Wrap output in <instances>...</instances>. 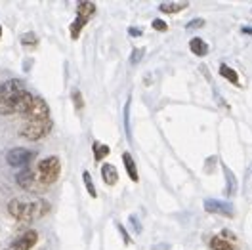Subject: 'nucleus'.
I'll use <instances>...</instances> for the list:
<instances>
[{
	"mask_svg": "<svg viewBox=\"0 0 252 250\" xmlns=\"http://www.w3.org/2000/svg\"><path fill=\"white\" fill-rule=\"evenodd\" d=\"M16 182L19 188H23L25 191H44V186H40V182L36 180V172H32L29 168H25V170H21V172L16 176Z\"/></svg>",
	"mask_w": 252,
	"mask_h": 250,
	"instance_id": "obj_5",
	"label": "nucleus"
},
{
	"mask_svg": "<svg viewBox=\"0 0 252 250\" xmlns=\"http://www.w3.org/2000/svg\"><path fill=\"white\" fill-rule=\"evenodd\" d=\"M151 25H153V29H155V31H160V32H164L166 29H168V25H166L162 19H153V23H151Z\"/></svg>",
	"mask_w": 252,
	"mask_h": 250,
	"instance_id": "obj_23",
	"label": "nucleus"
},
{
	"mask_svg": "<svg viewBox=\"0 0 252 250\" xmlns=\"http://www.w3.org/2000/svg\"><path fill=\"white\" fill-rule=\"evenodd\" d=\"M36 243H38V233L36 231H25L12 243L10 250H31Z\"/></svg>",
	"mask_w": 252,
	"mask_h": 250,
	"instance_id": "obj_9",
	"label": "nucleus"
},
{
	"mask_svg": "<svg viewBox=\"0 0 252 250\" xmlns=\"http://www.w3.org/2000/svg\"><path fill=\"white\" fill-rule=\"evenodd\" d=\"M62 172V162L56 155H50L46 158H42L36 166V180L40 182V186H44L48 189V186L56 184L58 178Z\"/></svg>",
	"mask_w": 252,
	"mask_h": 250,
	"instance_id": "obj_2",
	"label": "nucleus"
},
{
	"mask_svg": "<svg viewBox=\"0 0 252 250\" xmlns=\"http://www.w3.org/2000/svg\"><path fill=\"white\" fill-rule=\"evenodd\" d=\"M32 156H34V151H31V149L16 147V149L8 151V155H6V162H8L10 166H25V164H29V162H31Z\"/></svg>",
	"mask_w": 252,
	"mask_h": 250,
	"instance_id": "obj_6",
	"label": "nucleus"
},
{
	"mask_svg": "<svg viewBox=\"0 0 252 250\" xmlns=\"http://www.w3.org/2000/svg\"><path fill=\"white\" fill-rule=\"evenodd\" d=\"M189 48H191V52L195 56H201V58L208 54V44H206L203 38H199V36H195V38L189 40Z\"/></svg>",
	"mask_w": 252,
	"mask_h": 250,
	"instance_id": "obj_13",
	"label": "nucleus"
},
{
	"mask_svg": "<svg viewBox=\"0 0 252 250\" xmlns=\"http://www.w3.org/2000/svg\"><path fill=\"white\" fill-rule=\"evenodd\" d=\"M82 180H84V186H86V189H88L90 197H92V199H95V197H97V191H95V188H94V182H92V176H90V172H82Z\"/></svg>",
	"mask_w": 252,
	"mask_h": 250,
	"instance_id": "obj_20",
	"label": "nucleus"
},
{
	"mask_svg": "<svg viewBox=\"0 0 252 250\" xmlns=\"http://www.w3.org/2000/svg\"><path fill=\"white\" fill-rule=\"evenodd\" d=\"M88 23V19H82V17H77L75 21H73V25H71V36L73 38H79L80 31H82V27Z\"/></svg>",
	"mask_w": 252,
	"mask_h": 250,
	"instance_id": "obj_18",
	"label": "nucleus"
},
{
	"mask_svg": "<svg viewBox=\"0 0 252 250\" xmlns=\"http://www.w3.org/2000/svg\"><path fill=\"white\" fill-rule=\"evenodd\" d=\"M8 212L16 219H36L46 216L50 212L48 201H23V199H12L8 203Z\"/></svg>",
	"mask_w": 252,
	"mask_h": 250,
	"instance_id": "obj_1",
	"label": "nucleus"
},
{
	"mask_svg": "<svg viewBox=\"0 0 252 250\" xmlns=\"http://www.w3.org/2000/svg\"><path fill=\"white\" fill-rule=\"evenodd\" d=\"M223 172H225V178H227V195H235V191H237L235 176L231 174V170H229L227 166H223Z\"/></svg>",
	"mask_w": 252,
	"mask_h": 250,
	"instance_id": "obj_17",
	"label": "nucleus"
},
{
	"mask_svg": "<svg viewBox=\"0 0 252 250\" xmlns=\"http://www.w3.org/2000/svg\"><path fill=\"white\" fill-rule=\"evenodd\" d=\"M21 44L27 48H36L38 44V38H36V34L34 32H27V34H23L21 36Z\"/></svg>",
	"mask_w": 252,
	"mask_h": 250,
	"instance_id": "obj_21",
	"label": "nucleus"
},
{
	"mask_svg": "<svg viewBox=\"0 0 252 250\" xmlns=\"http://www.w3.org/2000/svg\"><path fill=\"white\" fill-rule=\"evenodd\" d=\"M205 25V19H195V21H189L188 23V29H197V27H203Z\"/></svg>",
	"mask_w": 252,
	"mask_h": 250,
	"instance_id": "obj_25",
	"label": "nucleus"
},
{
	"mask_svg": "<svg viewBox=\"0 0 252 250\" xmlns=\"http://www.w3.org/2000/svg\"><path fill=\"white\" fill-rule=\"evenodd\" d=\"M220 75L225 78V80H229L231 84H235V86H239V84H241V82H239V75H237V71H235V69H231L229 65H225V63H223V65H220Z\"/></svg>",
	"mask_w": 252,
	"mask_h": 250,
	"instance_id": "obj_15",
	"label": "nucleus"
},
{
	"mask_svg": "<svg viewBox=\"0 0 252 250\" xmlns=\"http://www.w3.org/2000/svg\"><path fill=\"white\" fill-rule=\"evenodd\" d=\"M128 32H130V36H142V29H134V27H130Z\"/></svg>",
	"mask_w": 252,
	"mask_h": 250,
	"instance_id": "obj_26",
	"label": "nucleus"
},
{
	"mask_svg": "<svg viewBox=\"0 0 252 250\" xmlns=\"http://www.w3.org/2000/svg\"><path fill=\"white\" fill-rule=\"evenodd\" d=\"M123 162H125V168H126V172H128V176H130V180H132V182H138V180H140V176H138V168H136L134 156L130 155L128 151L123 155Z\"/></svg>",
	"mask_w": 252,
	"mask_h": 250,
	"instance_id": "obj_11",
	"label": "nucleus"
},
{
	"mask_svg": "<svg viewBox=\"0 0 252 250\" xmlns=\"http://www.w3.org/2000/svg\"><path fill=\"white\" fill-rule=\"evenodd\" d=\"M25 90V86H23V82L21 80H6L4 84H0V105H4L6 101H10L12 97L19 92H23Z\"/></svg>",
	"mask_w": 252,
	"mask_h": 250,
	"instance_id": "obj_7",
	"label": "nucleus"
},
{
	"mask_svg": "<svg viewBox=\"0 0 252 250\" xmlns=\"http://www.w3.org/2000/svg\"><path fill=\"white\" fill-rule=\"evenodd\" d=\"M0 38H2V25H0Z\"/></svg>",
	"mask_w": 252,
	"mask_h": 250,
	"instance_id": "obj_29",
	"label": "nucleus"
},
{
	"mask_svg": "<svg viewBox=\"0 0 252 250\" xmlns=\"http://www.w3.org/2000/svg\"><path fill=\"white\" fill-rule=\"evenodd\" d=\"M189 6V2H162L158 4V10L164 14H178L182 10H186Z\"/></svg>",
	"mask_w": 252,
	"mask_h": 250,
	"instance_id": "obj_12",
	"label": "nucleus"
},
{
	"mask_svg": "<svg viewBox=\"0 0 252 250\" xmlns=\"http://www.w3.org/2000/svg\"><path fill=\"white\" fill-rule=\"evenodd\" d=\"M73 99H75V107H77V111H82V107H84V101H82V94H80L79 90H75L73 92Z\"/></svg>",
	"mask_w": 252,
	"mask_h": 250,
	"instance_id": "obj_22",
	"label": "nucleus"
},
{
	"mask_svg": "<svg viewBox=\"0 0 252 250\" xmlns=\"http://www.w3.org/2000/svg\"><path fill=\"white\" fill-rule=\"evenodd\" d=\"M210 249L212 250H233V245L229 241H225L221 235L210 239Z\"/></svg>",
	"mask_w": 252,
	"mask_h": 250,
	"instance_id": "obj_16",
	"label": "nucleus"
},
{
	"mask_svg": "<svg viewBox=\"0 0 252 250\" xmlns=\"http://www.w3.org/2000/svg\"><path fill=\"white\" fill-rule=\"evenodd\" d=\"M94 14H95V4H94V2H79V4H77V17L90 19Z\"/></svg>",
	"mask_w": 252,
	"mask_h": 250,
	"instance_id": "obj_14",
	"label": "nucleus"
},
{
	"mask_svg": "<svg viewBox=\"0 0 252 250\" xmlns=\"http://www.w3.org/2000/svg\"><path fill=\"white\" fill-rule=\"evenodd\" d=\"M101 180L105 182V186H117V182H119V172H117V168L113 166V164H103L101 166Z\"/></svg>",
	"mask_w": 252,
	"mask_h": 250,
	"instance_id": "obj_10",
	"label": "nucleus"
},
{
	"mask_svg": "<svg viewBox=\"0 0 252 250\" xmlns=\"http://www.w3.org/2000/svg\"><path fill=\"white\" fill-rule=\"evenodd\" d=\"M142 56H143V48H136V52L130 56V63H132V65L138 63L140 60H142Z\"/></svg>",
	"mask_w": 252,
	"mask_h": 250,
	"instance_id": "obj_24",
	"label": "nucleus"
},
{
	"mask_svg": "<svg viewBox=\"0 0 252 250\" xmlns=\"http://www.w3.org/2000/svg\"><path fill=\"white\" fill-rule=\"evenodd\" d=\"M50 130H52V119H46V121H27L25 125L21 126L19 136L29 141H38L42 140L44 136H48Z\"/></svg>",
	"mask_w": 252,
	"mask_h": 250,
	"instance_id": "obj_3",
	"label": "nucleus"
},
{
	"mask_svg": "<svg viewBox=\"0 0 252 250\" xmlns=\"http://www.w3.org/2000/svg\"><path fill=\"white\" fill-rule=\"evenodd\" d=\"M119 231L123 233V237H125V243H128V235H126V231H125V227L123 225H119Z\"/></svg>",
	"mask_w": 252,
	"mask_h": 250,
	"instance_id": "obj_27",
	"label": "nucleus"
},
{
	"mask_svg": "<svg viewBox=\"0 0 252 250\" xmlns=\"http://www.w3.org/2000/svg\"><path fill=\"white\" fill-rule=\"evenodd\" d=\"M243 32H247V34H252V27H243Z\"/></svg>",
	"mask_w": 252,
	"mask_h": 250,
	"instance_id": "obj_28",
	"label": "nucleus"
},
{
	"mask_svg": "<svg viewBox=\"0 0 252 250\" xmlns=\"http://www.w3.org/2000/svg\"><path fill=\"white\" fill-rule=\"evenodd\" d=\"M109 155V147L107 145H101L99 141H94V158L95 160H101L103 156Z\"/></svg>",
	"mask_w": 252,
	"mask_h": 250,
	"instance_id": "obj_19",
	"label": "nucleus"
},
{
	"mask_svg": "<svg viewBox=\"0 0 252 250\" xmlns=\"http://www.w3.org/2000/svg\"><path fill=\"white\" fill-rule=\"evenodd\" d=\"M23 117L27 121H46V119H50V107L42 97L32 95L31 103H29L27 111L23 113Z\"/></svg>",
	"mask_w": 252,
	"mask_h": 250,
	"instance_id": "obj_4",
	"label": "nucleus"
},
{
	"mask_svg": "<svg viewBox=\"0 0 252 250\" xmlns=\"http://www.w3.org/2000/svg\"><path fill=\"white\" fill-rule=\"evenodd\" d=\"M205 210L210 214H220L225 218H233V206L229 203H223V201H216V199H206L205 201Z\"/></svg>",
	"mask_w": 252,
	"mask_h": 250,
	"instance_id": "obj_8",
	"label": "nucleus"
}]
</instances>
